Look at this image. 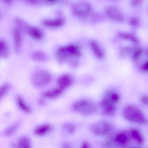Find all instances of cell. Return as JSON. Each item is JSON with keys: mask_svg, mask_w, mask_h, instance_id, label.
<instances>
[{"mask_svg": "<svg viewBox=\"0 0 148 148\" xmlns=\"http://www.w3.org/2000/svg\"><path fill=\"white\" fill-rule=\"evenodd\" d=\"M67 54L69 57H79L81 52L79 46L75 44H70L65 46Z\"/></svg>", "mask_w": 148, "mask_h": 148, "instance_id": "cell-13", "label": "cell"}, {"mask_svg": "<svg viewBox=\"0 0 148 148\" xmlns=\"http://www.w3.org/2000/svg\"><path fill=\"white\" fill-rule=\"evenodd\" d=\"M81 148H90L88 143L86 141L84 142L82 144Z\"/></svg>", "mask_w": 148, "mask_h": 148, "instance_id": "cell-33", "label": "cell"}, {"mask_svg": "<svg viewBox=\"0 0 148 148\" xmlns=\"http://www.w3.org/2000/svg\"><path fill=\"white\" fill-rule=\"evenodd\" d=\"M28 3L33 5H36L40 3V1L38 0H28L27 1Z\"/></svg>", "mask_w": 148, "mask_h": 148, "instance_id": "cell-34", "label": "cell"}, {"mask_svg": "<svg viewBox=\"0 0 148 148\" xmlns=\"http://www.w3.org/2000/svg\"><path fill=\"white\" fill-rule=\"evenodd\" d=\"M114 128V125L110 123L101 121L94 124L92 126L91 130L92 132L97 135L104 136L110 133Z\"/></svg>", "mask_w": 148, "mask_h": 148, "instance_id": "cell-5", "label": "cell"}, {"mask_svg": "<svg viewBox=\"0 0 148 148\" xmlns=\"http://www.w3.org/2000/svg\"><path fill=\"white\" fill-rule=\"evenodd\" d=\"M123 117L130 122L140 124H145L147 121L142 111L137 107L133 105L126 106L123 110Z\"/></svg>", "mask_w": 148, "mask_h": 148, "instance_id": "cell-2", "label": "cell"}, {"mask_svg": "<svg viewBox=\"0 0 148 148\" xmlns=\"http://www.w3.org/2000/svg\"><path fill=\"white\" fill-rule=\"evenodd\" d=\"M57 82L59 87L64 90L71 86L73 83V79L70 75L65 74L59 77Z\"/></svg>", "mask_w": 148, "mask_h": 148, "instance_id": "cell-8", "label": "cell"}, {"mask_svg": "<svg viewBox=\"0 0 148 148\" xmlns=\"http://www.w3.org/2000/svg\"><path fill=\"white\" fill-rule=\"evenodd\" d=\"M14 35L15 50L17 52H18L22 42V37L20 30L17 28L14 29Z\"/></svg>", "mask_w": 148, "mask_h": 148, "instance_id": "cell-16", "label": "cell"}, {"mask_svg": "<svg viewBox=\"0 0 148 148\" xmlns=\"http://www.w3.org/2000/svg\"><path fill=\"white\" fill-rule=\"evenodd\" d=\"M114 141L118 146L124 147L127 145L130 141V137L127 134L121 132L117 134L114 138Z\"/></svg>", "mask_w": 148, "mask_h": 148, "instance_id": "cell-10", "label": "cell"}, {"mask_svg": "<svg viewBox=\"0 0 148 148\" xmlns=\"http://www.w3.org/2000/svg\"></svg>", "mask_w": 148, "mask_h": 148, "instance_id": "cell-38", "label": "cell"}, {"mask_svg": "<svg viewBox=\"0 0 148 148\" xmlns=\"http://www.w3.org/2000/svg\"><path fill=\"white\" fill-rule=\"evenodd\" d=\"M52 77L50 74L47 71L41 70L36 72L32 77L34 85L41 87L49 84L51 81Z\"/></svg>", "mask_w": 148, "mask_h": 148, "instance_id": "cell-6", "label": "cell"}, {"mask_svg": "<svg viewBox=\"0 0 148 148\" xmlns=\"http://www.w3.org/2000/svg\"><path fill=\"white\" fill-rule=\"evenodd\" d=\"M143 52V50L141 48H138L136 49L133 53L132 58L135 61H136L140 58Z\"/></svg>", "mask_w": 148, "mask_h": 148, "instance_id": "cell-24", "label": "cell"}, {"mask_svg": "<svg viewBox=\"0 0 148 148\" xmlns=\"http://www.w3.org/2000/svg\"><path fill=\"white\" fill-rule=\"evenodd\" d=\"M16 148H31L29 139L27 137H23L20 138L16 145Z\"/></svg>", "mask_w": 148, "mask_h": 148, "instance_id": "cell-17", "label": "cell"}, {"mask_svg": "<svg viewBox=\"0 0 148 148\" xmlns=\"http://www.w3.org/2000/svg\"><path fill=\"white\" fill-rule=\"evenodd\" d=\"M17 104L19 108L23 111L27 113L31 112V108L25 102L23 99L20 96H18L16 99Z\"/></svg>", "mask_w": 148, "mask_h": 148, "instance_id": "cell-20", "label": "cell"}, {"mask_svg": "<svg viewBox=\"0 0 148 148\" xmlns=\"http://www.w3.org/2000/svg\"><path fill=\"white\" fill-rule=\"evenodd\" d=\"M27 31L30 36L36 40H40L43 37L44 34L42 31L38 27H30L28 28Z\"/></svg>", "mask_w": 148, "mask_h": 148, "instance_id": "cell-12", "label": "cell"}, {"mask_svg": "<svg viewBox=\"0 0 148 148\" xmlns=\"http://www.w3.org/2000/svg\"><path fill=\"white\" fill-rule=\"evenodd\" d=\"M10 88L8 84H5L0 87V99L4 95Z\"/></svg>", "mask_w": 148, "mask_h": 148, "instance_id": "cell-25", "label": "cell"}, {"mask_svg": "<svg viewBox=\"0 0 148 148\" xmlns=\"http://www.w3.org/2000/svg\"><path fill=\"white\" fill-rule=\"evenodd\" d=\"M147 61L145 62L142 65L141 69L143 72L147 73L148 72V64Z\"/></svg>", "mask_w": 148, "mask_h": 148, "instance_id": "cell-29", "label": "cell"}, {"mask_svg": "<svg viewBox=\"0 0 148 148\" xmlns=\"http://www.w3.org/2000/svg\"><path fill=\"white\" fill-rule=\"evenodd\" d=\"M107 16L111 20L118 22H121L124 19L123 14L117 7L113 5L108 7L106 10Z\"/></svg>", "mask_w": 148, "mask_h": 148, "instance_id": "cell-7", "label": "cell"}, {"mask_svg": "<svg viewBox=\"0 0 148 148\" xmlns=\"http://www.w3.org/2000/svg\"><path fill=\"white\" fill-rule=\"evenodd\" d=\"M90 45L93 52L97 57L99 59L103 58L104 52L97 42L94 40H91L90 42Z\"/></svg>", "mask_w": 148, "mask_h": 148, "instance_id": "cell-11", "label": "cell"}, {"mask_svg": "<svg viewBox=\"0 0 148 148\" xmlns=\"http://www.w3.org/2000/svg\"><path fill=\"white\" fill-rule=\"evenodd\" d=\"M8 49L7 44L4 40H0V56L6 57L8 54Z\"/></svg>", "mask_w": 148, "mask_h": 148, "instance_id": "cell-22", "label": "cell"}, {"mask_svg": "<svg viewBox=\"0 0 148 148\" xmlns=\"http://www.w3.org/2000/svg\"><path fill=\"white\" fill-rule=\"evenodd\" d=\"M130 49V47H122L120 50V53L122 56H125L129 52Z\"/></svg>", "mask_w": 148, "mask_h": 148, "instance_id": "cell-28", "label": "cell"}, {"mask_svg": "<svg viewBox=\"0 0 148 148\" xmlns=\"http://www.w3.org/2000/svg\"><path fill=\"white\" fill-rule=\"evenodd\" d=\"M3 1L5 3L8 4L11 3L12 2V1L11 0H4Z\"/></svg>", "mask_w": 148, "mask_h": 148, "instance_id": "cell-36", "label": "cell"}, {"mask_svg": "<svg viewBox=\"0 0 148 148\" xmlns=\"http://www.w3.org/2000/svg\"><path fill=\"white\" fill-rule=\"evenodd\" d=\"M141 2V0H132L131 2V4L133 6H136L139 4Z\"/></svg>", "mask_w": 148, "mask_h": 148, "instance_id": "cell-32", "label": "cell"}, {"mask_svg": "<svg viewBox=\"0 0 148 148\" xmlns=\"http://www.w3.org/2000/svg\"><path fill=\"white\" fill-rule=\"evenodd\" d=\"M62 148H72V147L69 144L66 143L63 145Z\"/></svg>", "mask_w": 148, "mask_h": 148, "instance_id": "cell-35", "label": "cell"}, {"mask_svg": "<svg viewBox=\"0 0 148 148\" xmlns=\"http://www.w3.org/2000/svg\"><path fill=\"white\" fill-rule=\"evenodd\" d=\"M64 23V20L62 18H58L53 19H47L42 22V25L47 27L56 28L62 25Z\"/></svg>", "mask_w": 148, "mask_h": 148, "instance_id": "cell-9", "label": "cell"}, {"mask_svg": "<svg viewBox=\"0 0 148 148\" xmlns=\"http://www.w3.org/2000/svg\"><path fill=\"white\" fill-rule=\"evenodd\" d=\"M130 136L135 141L139 144H142L144 142L143 138L140 133L137 130L133 129L130 132Z\"/></svg>", "mask_w": 148, "mask_h": 148, "instance_id": "cell-18", "label": "cell"}, {"mask_svg": "<svg viewBox=\"0 0 148 148\" xmlns=\"http://www.w3.org/2000/svg\"><path fill=\"white\" fill-rule=\"evenodd\" d=\"M130 25L132 27H136L138 26L140 23L138 19L136 17H133L130 19L129 21Z\"/></svg>", "mask_w": 148, "mask_h": 148, "instance_id": "cell-27", "label": "cell"}, {"mask_svg": "<svg viewBox=\"0 0 148 148\" xmlns=\"http://www.w3.org/2000/svg\"><path fill=\"white\" fill-rule=\"evenodd\" d=\"M120 99L119 94L113 90H108L104 93L99 106L102 108L101 114L112 116L116 110V105Z\"/></svg>", "mask_w": 148, "mask_h": 148, "instance_id": "cell-1", "label": "cell"}, {"mask_svg": "<svg viewBox=\"0 0 148 148\" xmlns=\"http://www.w3.org/2000/svg\"><path fill=\"white\" fill-rule=\"evenodd\" d=\"M92 10L90 3L86 1H81L73 3L71 6L73 14L79 18H84L88 16Z\"/></svg>", "mask_w": 148, "mask_h": 148, "instance_id": "cell-4", "label": "cell"}, {"mask_svg": "<svg viewBox=\"0 0 148 148\" xmlns=\"http://www.w3.org/2000/svg\"><path fill=\"white\" fill-rule=\"evenodd\" d=\"M64 128L70 134H73L75 131V126L71 123H67L64 125Z\"/></svg>", "mask_w": 148, "mask_h": 148, "instance_id": "cell-26", "label": "cell"}, {"mask_svg": "<svg viewBox=\"0 0 148 148\" xmlns=\"http://www.w3.org/2000/svg\"><path fill=\"white\" fill-rule=\"evenodd\" d=\"M58 1H59L56 0H47L44 1L47 4H53L58 3Z\"/></svg>", "mask_w": 148, "mask_h": 148, "instance_id": "cell-31", "label": "cell"}, {"mask_svg": "<svg viewBox=\"0 0 148 148\" xmlns=\"http://www.w3.org/2000/svg\"><path fill=\"white\" fill-rule=\"evenodd\" d=\"M39 103H40V104H43L44 103V101L42 99H40V100L39 101Z\"/></svg>", "mask_w": 148, "mask_h": 148, "instance_id": "cell-37", "label": "cell"}, {"mask_svg": "<svg viewBox=\"0 0 148 148\" xmlns=\"http://www.w3.org/2000/svg\"><path fill=\"white\" fill-rule=\"evenodd\" d=\"M120 37L132 42L134 43L137 44L138 40L137 37L134 35L125 32H120L118 34Z\"/></svg>", "mask_w": 148, "mask_h": 148, "instance_id": "cell-19", "label": "cell"}, {"mask_svg": "<svg viewBox=\"0 0 148 148\" xmlns=\"http://www.w3.org/2000/svg\"><path fill=\"white\" fill-rule=\"evenodd\" d=\"M140 100L142 103L145 105L148 104V97L145 95H143L140 97Z\"/></svg>", "mask_w": 148, "mask_h": 148, "instance_id": "cell-30", "label": "cell"}, {"mask_svg": "<svg viewBox=\"0 0 148 148\" xmlns=\"http://www.w3.org/2000/svg\"><path fill=\"white\" fill-rule=\"evenodd\" d=\"M72 108L75 112L84 116H89L94 114L98 107L94 102L86 99L81 100L75 103Z\"/></svg>", "mask_w": 148, "mask_h": 148, "instance_id": "cell-3", "label": "cell"}, {"mask_svg": "<svg viewBox=\"0 0 148 148\" xmlns=\"http://www.w3.org/2000/svg\"><path fill=\"white\" fill-rule=\"evenodd\" d=\"M64 90L59 87L55 88L43 92V96L47 98L53 99L59 96L63 92Z\"/></svg>", "mask_w": 148, "mask_h": 148, "instance_id": "cell-15", "label": "cell"}, {"mask_svg": "<svg viewBox=\"0 0 148 148\" xmlns=\"http://www.w3.org/2000/svg\"><path fill=\"white\" fill-rule=\"evenodd\" d=\"M31 57L34 60L37 61H43L47 58L46 55L41 51H36L33 52Z\"/></svg>", "mask_w": 148, "mask_h": 148, "instance_id": "cell-21", "label": "cell"}, {"mask_svg": "<svg viewBox=\"0 0 148 148\" xmlns=\"http://www.w3.org/2000/svg\"><path fill=\"white\" fill-rule=\"evenodd\" d=\"M52 126L49 124H43L38 126L34 130V133L38 136H42L50 132L52 130Z\"/></svg>", "mask_w": 148, "mask_h": 148, "instance_id": "cell-14", "label": "cell"}, {"mask_svg": "<svg viewBox=\"0 0 148 148\" xmlns=\"http://www.w3.org/2000/svg\"><path fill=\"white\" fill-rule=\"evenodd\" d=\"M18 125L14 124L6 129L4 131L5 134L7 136H10L14 134L18 128Z\"/></svg>", "mask_w": 148, "mask_h": 148, "instance_id": "cell-23", "label": "cell"}]
</instances>
